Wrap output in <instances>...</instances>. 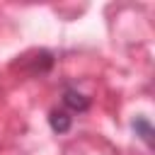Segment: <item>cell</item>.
I'll return each instance as SVG.
<instances>
[{
  "instance_id": "obj_2",
  "label": "cell",
  "mask_w": 155,
  "mask_h": 155,
  "mask_svg": "<svg viewBox=\"0 0 155 155\" xmlns=\"http://www.w3.org/2000/svg\"><path fill=\"white\" fill-rule=\"evenodd\" d=\"M48 121H51V128L56 131V133H65V131H70V124H73V116H68V111H58V109H53L51 111V116H48Z\"/></svg>"
},
{
  "instance_id": "obj_3",
  "label": "cell",
  "mask_w": 155,
  "mask_h": 155,
  "mask_svg": "<svg viewBox=\"0 0 155 155\" xmlns=\"http://www.w3.org/2000/svg\"><path fill=\"white\" fill-rule=\"evenodd\" d=\"M133 131H136V136H138L148 148L153 145V126L148 124V119H143V116L136 119V121H133Z\"/></svg>"
},
{
  "instance_id": "obj_1",
  "label": "cell",
  "mask_w": 155,
  "mask_h": 155,
  "mask_svg": "<svg viewBox=\"0 0 155 155\" xmlns=\"http://www.w3.org/2000/svg\"><path fill=\"white\" fill-rule=\"evenodd\" d=\"M63 104H65V109H68V111H78V114L90 109V99H87L82 92L73 90V87H68V90L63 92Z\"/></svg>"
}]
</instances>
